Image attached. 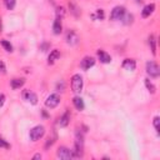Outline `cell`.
Returning a JSON list of instances; mask_svg holds the SVG:
<instances>
[{"label":"cell","instance_id":"18","mask_svg":"<svg viewBox=\"0 0 160 160\" xmlns=\"http://www.w3.org/2000/svg\"><path fill=\"white\" fill-rule=\"evenodd\" d=\"M156 40H155V38H154V35H150L149 36V45H150V49H151V52H152V55H156V42H155Z\"/></svg>","mask_w":160,"mask_h":160},{"label":"cell","instance_id":"27","mask_svg":"<svg viewBox=\"0 0 160 160\" xmlns=\"http://www.w3.org/2000/svg\"><path fill=\"white\" fill-rule=\"evenodd\" d=\"M4 102H5V95L4 94H0V108L4 105Z\"/></svg>","mask_w":160,"mask_h":160},{"label":"cell","instance_id":"24","mask_svg":"<svg viewBox=\"0 0 160 160\" xmlns=\"http://www.w3.org/2000/svg\"><path fill=\"white\" fill-rule=\"evenodd\" d=\"M64 15H65V9L62 6L56 8V18L58 19H61V18H64Z\"/></svg>","mask_w":160,"mask_h":160},{"label":"cell","instance_id":"30","mask_svg":"<svg viewBox=\"0 0 160 160\" xmlns=\"http://www.w3.org/2000/svg\"><path fill=\"white\" fill-rule=\"evenodd\" d=\"M32 159H41V155L40 154H36V155L32 156Z\"/></svg>","mask_w":160,"mask_h":160},{"label":"cell","instance_id":"22","mask_svg":"<svg viewBox=\"0 0 160 160\" xmlns=\"http://www.w3.org/2000/svg\"><path fill=\"white\" fill-rule=\"evenodd\" d=\"M0 44H1V46H2L6 51H9V52H11V51H12V45H11L9 41H6V40H1V41H0Z\"/></svg>","mask_w":160,"mask_h":160},{"label":"cell","instance_id":"11","mask_svg":"<svg viewBox=\"0 0 160 160\" xmlns=\"http://www.w3.org/2000/svg\"><path fill=\"white\" fill-rule=\"evenodd\" d=\"M122 68H124L125 70L132 71V70H135V68H136V62H135L134 59H125V60L122 61Z\"/></svg>","mask_w":160,"mask_h":160},{"label":"cell","instance_id":"2","mask_svg":"<svg viewBox=\"0 0 160 160\" xmlns=\"http://www.w3.org/2000/svg\"><path fill=\"white\" fill-rule=\"evenodd\" d=\"M45 134V128L42 125H36L34 126L30 132H29V136H30V140L31 141H38L40 138H42Z\"/></svg>","mask_w":160,"mask_h":160},{"label":"cell","instance_id":"1","mask_svg":"<svg viewBox=\"0 0 160 160\" xmlns=\"http://www.w3.org/2000/svg\"><path fill=\"white\" fill-rule=\"evenodd\" d=\"M82 85H84V81H82L81 75L80 74H74L72 78H71V89H72V91L79 94L82 90Z\"/></svg>","mask_w":160,"mask_h":160},{"label":"cell","instance_id":"21","mask_svg":"<svg viewBox=\"0 0 160 160\" xmlns=\"http://www.w3.org/2000/svg\"><path fill=\"white\" fill-rule=\"evenodd\" d=\"M145 86H146V89H148L151 94H154V92H155V90H156V88L154 86V84H152L149 79H145Z\"/></svg>","mask_w":160,"mask_h":160},{"label":"cell","instance_id":"4","mask_svg":"<svg viewBox=\"0 0 160 160\" xmlns=\"http://www.w3.org/2000/svg\"><path fill=\"white\" fill-rule=\"evenodd\" d=\"M59 102H60V96L58 94H50L45 100V106L49 109H54L59 105Z\"/></svg>","mask_w":160,"mask_h":160},{"label":"cell","instance_id":"10","mask_svg":"<svg viewBox=\"0 0 160 160\" xmlns=\"http://www.w3.org/2000/svg\"><path fill=\"white\" fill-rule=\"evenodd\" d=\"M98 58H99V60L102 62V64H109L110 61H111V56L106 52V51H104V50H98Z\"/></svg>","mask_w":160,"mask_h":160},{"label":"cell","instance_id":"8","mask_svg":"<svg viewBox=\"0 0 160 160\" xmlns=\"http://www.w3.org/2000/svg\"><path fill=\"white\" fill-rule=\"evenodd\" d=\"M95 65V59L91 56H85L81 61H80V68L84 70H89L90 68H92Z\"/></svg>","mask_w":160,"mask_h":160},{"label":"cell","instance_id":"3","mask_svg":"<svg viewBox=\"0 0 160 160\" xmlns=\"http://www.w3.org/2000/svg\"><path fill=\"white\" fill-rule=\"evenodd\" d=\"M146 72L151 78H158L159 74H160V69H159V66L155 61H148L146 62Z\"/></svg>","mask_w":160,"mask_h":160},{"label":"cell","instance_id":"16","mask_svg":"<svg viewBox=\"0 0 160 160\" xmlns=\"http://www.w3.org/2000/svg\"><path fill=\"white\" fill-rule=\"evenodd\" d=\"M69 120H70V115H69V111H66V112H64V114L60 116V120H59V125H60L61 128H65V126H68V124H69Z\"/></svg>","mask_w":160,"mask_h":160},{"label":"cell","instance_id":"12","mask_svg":"<svg viewBox=\"0 0 160 160\" xmlns=\"http://www.w3.org/2000/svg\"><path fill=\"white\" fill-rule=\"evenodd\" d=\"M154 10H155V4H149V5L144 6V9L141 11V16L142 18H149L154 12Z\"/></svg>","mask_w":160,"mask_h":160},{"label":"cell","instance_id":"29","mask_svg":"<svg viewBox=\"0 0 160 160\" xmlns=\"http://www.w3.org/2000/svg\"><path fill=\"white\" fill-rule=\"evenodd\" d=\"M48 46H49V44L48 42H44L41 46H40V49L42 50V51H46V49H48Z\"/></svg>","mask_w":160,"mask_h":160},{"label":"cell","instance_id":"25","mask_svg":"<svg viewBox=\"0 0 160 160\" xmlns=\"http://www.w3.org/2000/svg\"><path fill=\"white\" fill-rule=\"evenodd\" d=\"M159 122H160V118H159V116H155V118H154V120H152V125H154V128H155L156 132H159V131H160V125H159Z\"/></svg>","mask_w":160,"mask_h":160},{"label":"cell","instance_id":"6","mask_svg":"<svg viewBox=\"0 0 160 160\" xmlns=\"http://www.w3.org/2000/svg\"><path fill=\"white\" fill-rule=\"evenodd\" d=\"M56 155L58 158L60 159H64V160H68V159H71L72 158V151L70 149H68L66 146H60L56 151Z\"/></svg>","mask_w":160,"mask_h":160},{"label":"cell","instance_id":"19","mask_svg":"<svg viewBox=\"0 0 160 160\" xmlns=\"http://www.w3.org/2000/svg\"><path fill=\"white\" fill-rule=\"evenodd\" d=\"M92 19H98V20H102L104 19V10L102 9H98L95 14L91 15Z\"/></svg>","mask_w":160,"mask_h":160},{"label":"cell","instance_id":"13","mask_svg":"<svg viewBox=\"0 0 160 160\" xmlns=\"http://www.w3.org/2000/svg\"><path fill=\"white\" fill-rule=\"evenodd\" d=\"M62 31V25H61V19H55L52 22V32L55 35H59Z\"/></svg>","mask_w":160,"mask_h":160},{"label":"cell","instance_id":"20","mask_svg":"<svg viewBox=\"0 0 160 160\" xmlns=\"http://www.w3.org/2000/svg\"><path fill=\"white\" fill-rule=\"evenodd\" d=\"M121 20H124V24H125V25H129V24H132L134 16H132L131 14H124V16H122Z\"/></svg>","mask_w":160,"mask_h":160},{"label":"cell","instance_id":"15","mask_svg":"<svg viewBox=\"0 0 160 160\" xmlns=\"http://www.w3.org/2000/svg\"><path fill=\"white\" fill-rule=\"evenodd\" d=\"M72 104H74V106H75L79 111L84 110V108H85V105H84V100H82L80 96H75V98L72 99Z\"/></svg>","mask_w":160,"mask_h":160},{"label":"cell","instance_id":"26","mask_svg":"<svg viewBox=\"0 0 160 160\" xmlns=\"http://www.w3.org/2000/svg\"><path fill=\"white\" fill-rule=\"evenodd\" d=\"M0 148H2V149H10V144L6 140H4L2 138H0Z\"/></svg>","mask_w":160,"mask_h":160},{"label":"cell","instance_id":"23","mask_svg":"<svg viewBox=\"0 0 160 160\" xmlns=\"http://www.w3.org/2000/svg\"><path fill=\"white\" fill-rule=\"evenodd\" d=\"M4 4H5V6H6L8 10H12L15 8L16 0H4Z\"/></svg>","mask_w":160,"mask_h":160},{"label":"cell","instance_id":"14","mask_svg":"<svg viewBox=\"0 0 160 160\" xmlns=\"http://www.w3.org/2000/svg\"><path fill=\"white\" fill-rule=\"evenodd\" d=\"M59 58H60V51H59V50H56V49H55V50H52V51L49 54L48 64H49V65H52V64H54Z\"/></svg>","mask_w":160,"mask_h":160},{"label":"cell","instance_id":"9","mask_svg":"<svg viewBox=\"0 0 160 160\" xmlns=\"http://www.w3.org/2000/svg\"><path fill=\"white\" fill-rule=\"evenodd\" d=\"M78 41H79V36H78V34H76L75 31H72V30L69 31L68 35H66V42H68L69 45H76Z\"/></svg>","mask_w":160,"mask_h":160},{"label":"cell","instance_id":"28","mask_svg":"<svg viewBox=\"0 0 160 160\" xmlns=\"http://www.w3.org/2000/svg\"><path fill=\"white\" fill-rule=\"evenodd\" d=\"M0 71H1V72H5V71H6V69H5V64H4L1 60H0Z\"/></svg>","mask_w":160,"mask_h":160},{"label":"cell","instance_id":"17","mask_svg":"<svg viewBox=\"0 0 160 160\" xmlns=\"http://www.w3.org/2000/svg\"><path fill=\"white\" fill-rule=\"evenodd\" d=\"M24 84H25V80L24 79H12L11 82H10V85H11L12 89H20Z\"/></svg>","mask_w":160,"mask_h":160},{"label":"cell","instance_id":"5","mask_svg":"<svg viewBox=\"0 0 160 160\" xmlns=\"http://www.w3.org/2000/svg\"><path fill=\"white\" fill-rule=\"evenodd\" d=\"M124 14H125V8L124 6H115L111 10L110 19L111 20H121L122 16H124Z\"/></svg>","mask_w":160,"mask_h":160},{"label":"cell","instance_id":"7","mask_svg":"<svg viewBox=\"0 0 160 160\" xmlns=\"http://www.w3.org/2000/svg\"><path fill=\"white\" fill-rule=\"evenodd\" d=\"M22 98H24V100L29 101V102L32 104V105H36V104H38V96H36V94L32 92V91H30V90H24Z\"/></svg>","mask_w":160,"mask_h":160}]
</instances>
